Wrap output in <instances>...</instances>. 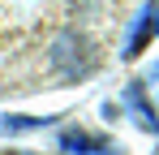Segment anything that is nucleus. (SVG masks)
Masks as SVG:
<instances>
[{"instance_id":"f257e3e1","label":"nucleus","mask_w":159,"mask_h":155,"mask_svg":"<svg viewBox=\"0 0 159 155\" xmlns=\"http://www.w3.org/2000/svg\"><path fill=\"white\" fill-rule=\"evenodd\" d=\"M146 35H151V9H142V13H138V22L129 26V39H125V52H120V56H138Z\"/></svg>"},{"instance_id":"f03ea898","label":"nucleus","mask_w":159,"mask_h":155,"mask_svg":"<svg viewBox=\"0 0 159 155\" xmlns=\"http://www.w3.org/2000/svg\"><path fill=\"white\" fill-rule=\"evenodd\" d=\"M60 147H65V151H103V138H90V134H65Z\"/></svg>"},{"instance_id":"7ed1b4c3","label":"nucleus","mask_w":159,"mask_h":155,"mask_svg":"<svg viewBox=\"0 0 159 155\" xmlns=\"http://www.w3.org/2000/svg\"><path fill=\"white\" fill-rule=\"evenodd\" d=\"M48 121H34V116H0V129L4 134H17V129H39Z\"/></svg>"},{"instance_id":"20e7f679","label":"nucleus","mask_w":159,"mask_h":155,"mask_svg":"<svg viewBox=\"0 0 159 155\" xmlns=\"http://www.w3.org/2000/svg\"><path fill=\"white\" fill-rule=\"evenodd\" d=\"M151 30H155V35H159V9H155V13H151Z\"/></svg>"},{"instance_id":"39448f33","label":"nucleus","mask_w":159,"mask_h":155,"mask_svg":"<svg viewBox=\"0 0 159 155\" xmlns=\"http://www.w3.org/2000/svg\"><path fill=\"white\" fill-rule=\"evenodd\" d=\"M17 155H34V151H17Z\"/></svg>"}]
</instances>
